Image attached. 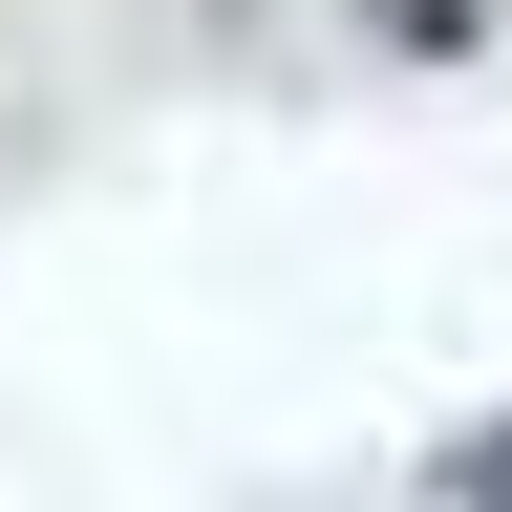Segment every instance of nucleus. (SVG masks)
<instances>
[{"mask_svg":"<svg viewBox=\"0 0 512 512\" xmlns=\"http://www.w3.org/2000/svg\"><path fill=\"white\" fill-rule=\"evenodd\" d=\"M363 22H384V43H427V64H448V43H470V0H363Z\"/></svg>","mask_w":512,"mask_h":512,"instance_id":"obj_1","label":"nucleus"},{"mask_svg":"<svg viewBox=\"0 0 512 512\" xmlns=\"http://www.w3.org/2000/svg\"><path fill=\"white\" fill-rule=\"evenodd\" d=\"M470 512H512V427H491V448H470Z\"/></svg>","mask_w":512,"mask_h":512,"instance_id":"obj_2","label":"nucleus"}]
</instances>
